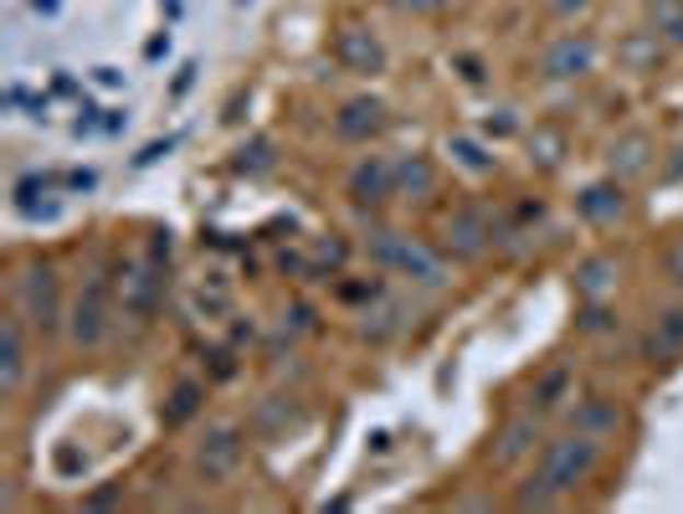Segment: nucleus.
<instances>
[{
  "mask_svg": "<svg viewBox=\"0 0 683 514\" xmlns=\"http://www.w3.org/2000/svg\"><path fill=\"white\" fill-rule=\"evenodd\" d=\"M601 468V437H591V432H560V437H551V443H540V453H534V483L545 489V494L566 499L576 494L591 474Z\"/></svg>",
  "mask_w": 683,
  "mask_h": 514,
  "instance_id": "nucleus-1",
  "label": "nucleus"
},
{
  "mask_svg": "<svg viewBox=\"0 0 683 514\" xmlns=\"http://www.w3.org/2000/svg\"><path fill=\"white\" fill-rule=\"evenodd\" d=\"M366 253L381 262L385 273H401L421 283V289H442L448 283V268H442V257L432 247H421L417 237H401V232H370Z\"/></svg>",
  "mask_w": 683,
  "mask_h": 514,
  "instance_id": "nucleus-2",
  "label": "nucleus"
},
{
  "mask_svg": "<svg viewBox=\"0 0 683 514\" xmlns=\"http://www.w3.org/2000/svg\"><path fill=\"white\" fill-rule=\"evenodd\" d=\"M16 308L21 319L36 329V335H57L62 329V283H57V268L51 262H32L16 283Z\"/></svg>",
  "mask_w": 683,
  "mask_h": 514,
  "instance_id": "nucleus-3",
  "label": "nucleus"
},
{
  "mask_svg": "<svg viewBox=\"0 0 683 514\" xmlns=\"http://www.w3.org/2000/svg\"><path fill=\"white\" fill-rule=\"evenodd\" d=\"M242 458H247V437L236 422H211L206 437L196 443V474L206 483H227L242 468Z\"/></svg>",
  "mask_w": 683,
  "mask_h": 514,
  "instance_id": "nucleus-4",
  "label": "nucleus"
},
{
  "mask_svg": "<svg viewBox=\"0 0 683 514\" xmlns=\"http://www.w3.org/2000/svg\"><path fill=\"white\" fill-rule=\"evenodd\" d=\"M67 335H72L78 350H99L103 344V335H108V283H103V273L88 278L78 304L67 308Z\"/></svg>",
  "mask_w": 683,
  "mask_h": 514,
  "instance_id": "nucleus-5",
  "label": "nucleus"
},
{
  "mask_svg": "<svg viewBox=\"0 0 683 514\" xmlns=\"http://www.w3.org/2000/svg\"><path fill=\"white\" fill-rule=\"evenodd\" d=\"M26 319L21 308H11L0 319V396H16L26 386V365H32V340H26Z\"/></svg>",
  "mask_w": 683,
  "mask_h": 514,
  "instance_id": "nucleus-6",
  "label": "nucleus"
},
{
  "mask_svg": "<svg viewBox=\"0 0 683 514\" xmlns=\"http://www.w3.org/2000/svg\"><path fill=\"white\" fill-rule=\"evenodd\" d=\"M160 253L154 257H139L129 273H124V283H118V304H124V314H134V319H150L154 314V299H160Z\"/></svg>",
  "mask_w": 683,
  "mask_h": 514,
  "instance_id": "nucleus-7",
  "label": "nucleus"
},
{
  "mask_svg": "<svg viewBox=\"0 0 683 514\" xmlns=\"http://www.w3.org/2000/svg\"><path fill=\"white\" fill-rule=\"evenodd\" d=\"M488 247H494V226H488L484 211H458V217H448V226H442V253L473 262V257H484Z\"/></svg>",
  "mask_w": 683,
  "mask_h": 514,
  "instance_id": "nucleus-8",
  "label": "nucleus"
},
{
  "mask_svg": "<svg viewBox=\"0 0 683 514\" xmlns=\"http://www.w3.org/2000/svg\"><path fill=\"white\" fill-rule=\"evenodd\" d=\"M540 68H545V78H586V72L597 68V42H591L586 32L560 36V42L545 47Z\"/></svg>",
  "mask_w": 683,
  "mask_h": 514,
  "instance_id": "nucleus-9",
  "label": "nucleus"
},
{
  "mask_svg": "<svg viewBox=\"0 0 683 514\" xmlns=\"http://www.w3.org/2000/svg\"><path fill=\"white\" fill-rule=\"evenodd\" d=\"M396 196V160H381V154H370L350 171V201L360 206H381Z\"/></svg>",
  "mask_w": 683,
  "mask_h": 514,
  "instance_id": "nucleus-10",
  "label": "nucleus"
},
{
  "mask_svg": "<svg viewBox=\"0 0 683 514\" xmlns=\"http://www.w3.org/2000/svg\"><path fill=\"white\" fill-rule=\"evenodd\" d=\"M540 453V422L534 417H509L499 428V437H494V468H514V463L534 458Z\"/></svg>",
  "mask_w": 683,
  "mask_h": 514,
  "instance_id": "nucleus-11",
  "label": "nucleus"
},
{
  "mask_svg": "<svg viewBox=\"0 0 683 514\" xmlns=\"http://www.w3.org/2000/svg\"><path fill=\"white\" fill-rule=\"evenodd\" d=\"M576 211H581V222L591 226H612L627 211V196H622L617 180H597V186H586L581 196H576Z\"/></svg>",
  "mask_w": 683,
  "mask_h": 514,
  "instance_id": "nucleus-12",
  "label": "nucleus"
},
{
  "mask_svg": "<svg viewBox=\"0 0 683 514\" xmlns=\"http://www.w3.org/2000/svg\"><path fill=\"white\" fill-rule=\"evenodd\" d=\"M334 57H339L345 68H355V72H381L385 68V47L370 32H360V26L334 36Z\"/></svg>",
  "mask_w": 683,
  "mask_h": 514,
  "instance_id": "nucleus-13",
  "label": "nucleus"
},
{
  "mask_svg": "<svg viewBox=\"0 0 683 514\" xmlns=\"http://www.w3.org/2000/svg\"><path fill=\"white\" fill-rule=\"evenodd\" d=\"M570 428L576 432H591V437H617V428H622V407L612 401V396H586L581 407L570 411Z\"/></svg>",
  "mask_w": 683,
  "mask_h": 514,
  "instance_id": "nucleus-14",
  "label": "nucleus"
},
{
  "mask_svg": "<svg viewBox=\"0 0 683 514\" xmlns=\"http://www.w3.org/2000/svg\"><path fill=\"white\" fill-rule=\"evenodd\" d=\"M385 124V108L381 98H350L345 108H339V119H334V129L345 139H370L375 129Z\"/></svg>",
  "mask_w": 683,
  "mask_h": 514,
  "instance_id": "nucleus-15",
  "label": "nucleus"
},
{
  "mask_svg": "<svg viewBox=\"0 0 683 514\" xmlns=\"http://www.w3.org/2000/svg\"><path fill=\"white\" fill-rule=\"evenodd\" d=\"M683 350V308H673V314H663L658 325L648 329V340H643V360H673Z\"/></svg>",
  "mask_w": 683,
  "mask_h": 514,
  "instance_id": "nucleus-16",
  "label": "nucleus"
},
{
  "mask_svg": "<svg viewBox=\"0 0 683 514\" xmlns=\"http://www.w3.org/2000/svg\"><path fill=\"white\" fill-rule=\"evenodd\" d=\"M612 289H617V262L612 257H586L576 268V293L581 299H606Z\"/></svg>",
  "mask_w": 683,
  "mask_h": 514,
  "instance_id": "nucleus-17",
  "label": "nucleus"
},
{
  "mask_svg": "<svg viewBox=\"0 0 683 514\" xmlns=\"http://www.w3.org/2000/svg\"><path fill=\"white\" fill-rule=\"evenodd\" d=\"M432 186H437V171L427 154L396 160V196H432Z\"/></svg>",
  "mask_w": 683,
  "mask_h": 514,
  "instance_id": "nucleus-18",
  "label": "nucleus"
},
{
  "mask_svg": "<svg viewBox=\"0 0 683 514\" xmlns=\"http://www.w3.org/2000/svg\"><path fill=\"white\" fill-rule=\"evenodd\" d=\"M200 401H206V386H200V381H181V386L170 392L165 422H170V428H181V422H190V417L200 411Z\"/></svg>",
  "mask_w": 683,
  "mask_h": 514,
  "instance_id": "nucleus-19",
  "label": "nucleus"
},
{
  "mask_svg": "<svg viewBox=\"0 0 683 514\" xmlns=\"http://www.w3.org/2000/svg\"><path fill=\"white\" fill-rule=\"evenodd\" d=\"M566 396H570V371H566V365H555V371H545V376L534 381V411L560 407Z\"/></svg>",
  "mask_w": 683,
  "mask_h": 514,
  "instance_id": "nucleus-20",
  "label": "nucleus"
},
{
  "mask_svg": "<svg viewBox=\"0 0 683 514\" xmlns=\"http://www.w3.org/2000/svg\"><path fill=\"white\" fill-rule=\"evenodd\" d=\"M576 329L581 335H606V329H617V314H612L606 299H586L581 314H576Z\"/></svg>",
  "mask_w": 683,
  "mask_h": 514,
  "instance_id": "nucleus-21",
  "label": "nucleus"
},
{
  "mask_svg": "<svg viewBox=\"0 0 683 514\" xmlns=\"http://www.w3.org/2000/svg\"><path fill=\"white\" fill-rule=\"evenodd\" d=\"M448 150L458 154V165H467V171H478V175H488L494 171V154L478 144V139H467V135H452L448 139Z\"/></svg>",
  "mask_w": 683,
  "mask_h": 514,
  "instance_id": "nucleus-22",
  "label": "nucleus"
},
{
  "mask_svg": "<svg viewBox=\"0 0 683 514\" xmlns=\"http://www.w3.org/2000/svg\"><path fill=\"white\" fill-rule=\"evenodd\" d=\"M612 171H622V175H637V171H648V144L643 139H627V144H612Z\"/></svg>",
  "mask_w": 683,
  "mask_h": 514,
  "instance_id": "nucleus-23",
  "label": "nucleus"
},
{
  "mask_svg": "<svg viewBox=\"0 0 683 514\" xmlns=\"http://www.w3.org/2000/svg\"><path fill=\"white\" fill-rule=\"evenodd\" d=\"M170 150H175V139H160V144H144V150L134 154V165H139V171H144V165H154V160H165Z\"/></svg>",
  "mask_w": 683,
  "mask_h": 514,
  "instance_id": "nucleus-24",
  "label": "nucleus"
},
{
  "mask_svg": "<svg viewBox=\"0 0 683 514\" xmlns=\"http://www.w3.org/2000/svg\"><path fill=\"white\" fill-rule=\"evenodd\" d=\"M519 124H514V114L509 108H499V119H488V135H514Z\"/></svg>",
  "mask_w": 683,
  "mask_h": 514,
  "instance_id": "nucleus-25",
  "label": "nucleus"
},
{
  "mask_svg": "<svg viewBox=\"0 0 683 514\" xmlns=\"http://www.w3.org/2000/svg\"><path fill=\"white\" fill-rule=\"evenodd\" d=\"M242 171H247V150H242V160H236ZM267 165V144H252V171H263Z\"/></svg>",
  "mask_w": 683,
  "mask_h": 514,
  "instance_id": "nucleus-26",
  "label": "nucleus"
},
{
  "mask_svg": "<svg viewBox=\"0 0 683 514\" xmlns=\"http://www.w3.org/2000/svg\"><path fill=\"white\" fill-rule=\"evenodd\" d=\"M401 5H406V11H442L448 0H401Z\"/></svg>",
  "mask_w": 683,
  "mask_h": 514,
  "instance_id": "nucleus-27",
  "label": "nucleus"
},
{
  "mask_svg": "<svg viewBox=\"0 0 683 514\" xmlns=\"http://www.w3.org/2000/svg\"><path fill=\"white\" fill-rule=\"evenodd\" d=\"M99 83L103 87H118V83H124V72H118V68H99Z\"/></svg>",
  "mask_w": 683,
  "mask_h": 514,
  "instance_id": "nucleus-28",
  "label": "nucleus"
},
{
  "mask_svg": "<svg viewBox=\"0 0 683 514\" xmlns=\"http://www.w3.org/2000/svg\"><path fill=\"white\" fill-rule=\"evenodd\" d=\"M190 78H196V68H181V78H175V87H170V93H185V87H190Z\"/></svg>",
  "mask_w": 683,
  "mask_h": 514,
  "instance_id": "nucleus-29",
  "label": "nucleus"
},
{
  "mask_svg": "<svg viewBox=\"0 0 683 514\" xmlns=\"http://www.w3.org/2000/svg\"><path fill=\"white\" fill-rule=\"evenodd\" d=\"M32 11H42V16H57V0H32Z\"/></svg>",
  "mask_w": 683,
  "mask_h": 514,
  "instance_id": "nucleus-30",
  "label": "nucleus"
}]
</instances>
